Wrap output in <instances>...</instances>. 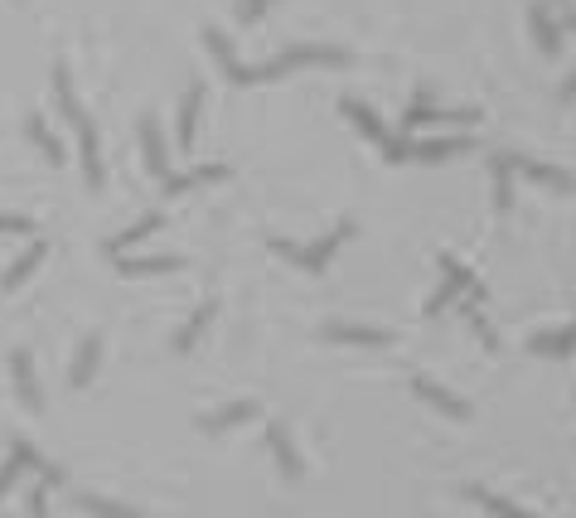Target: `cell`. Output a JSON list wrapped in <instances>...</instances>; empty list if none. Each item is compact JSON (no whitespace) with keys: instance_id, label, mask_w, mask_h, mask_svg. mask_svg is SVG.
<instances>
[{"instance_id":"2e32d148","label":"cell","mask_w":576,"mask_h":518,"mask_svg":"<svg viewBox=\"0 0 576 518\" xmlns=\"http://www.w3.org/2000/svg\"><path fill=\"white\" fill-rule=\"evenodd\" d=\"M78 504L88 513H97V518H140L136 509H126V504H117V499H102V494H78Z\"/></svg>"},{"instance_id":"8fae6325","label":"cell","mask_w":576,"mask_h":518,"mask_svg":"<svg viewBox=\"0 0 576 518\" xmlns=\"http://www.w3.org/2000/svg\"><path fill=\"white\" fill-rule=\"evenodd\" d=\"M199 107H204V88L194 82V88L185 92V107H179V146H194V126H199Z\"/></svg>"},{"instance_id":"4dcf8cb0","label":"cell","mask_w":576,"mask_h":518,"mask_svg":"<svg viewBox=\"0 0 576 518\" xmlns=\"http://www.w3.org/2000/svg\"><path fill=\"white\" fill-rule=\"evenodd\" d=\"M552 5H562V0H552Z\"/></svg>"},{"instance_id":"ffe728a7","label":"cell","mask_w":576,"mask_h":518,"mask_svg":"<svg viewBox=\"0 0 576 518\" xmlns=\"http://www.w3.org/2000/svg\"><path fill=\"white\" fill-rule=\"evenodd\" d=\"M509 175H514V156H504L499 165H494V194H499V214H509V204H514V189H509Z\"/></svg>"},{"instance_id":"9c48e42d","label":"cell","mask_w":576,"mask_h":518,"mask_svg":"<svg viewBox=\"0 0 576 518\" xmlns=\"http://www.w3.org/2000/svg\"><path fill=\"white\" fill-rule=\"evenodd\" d=\"M140 141H146V165H150V175L165 179L170 175V160H165V146H160V131H156V121H140Z\"/></svg>"},{"instance_id":"5bb4252c","label":"cell","mask_w":576,"mask_h":518,"mask_svg":"<svg viewBox=\"0 0 576 518\" xmlns=\"http://www.w3.org/2000/svg\"><path fill=\"white\" fill-rule=\"evenodd\" d=\"M208 179H228V165H208V170H189V175H165V189L185 194L194 185H208Z\"/></svg>"},{"instance_id":"484cf974","label":"cell","mask_w":576,"mask_h":518,"mask_svg":"<svg viewBox=\"0 0 576 518\" xmlns=\"http://www.w3.org/2000/svg\"><path fill=\"white\" fill-rule=\"evenodd\" d=\"M266 5H272V0H243V5H237V15H243V20L252 24V20H257L262 10H266Z\"/></svg>"},{"instance_id":"30bf717a","label":"cell","mask_w":576,"mask_h":518,"mask_svg":"<svg viewBox=\"0 0 576 518\" xmlns=\"http://www.w3.org/2000/svg\"><path fill=\"white\" fill-rule=\"evenodd\" d=\"M528 24H533V39H538V49H542V53H557V49H562V24L547 20V5H533Z\"/></svg>"},{"instance_id":"6da1fadb","label":"cell","mask_w":576,"mask_h":518,"mask_svg":"<svg viewBox=\"0 0 576 518\" xmlns=\"http://www.w3.org/2000/svg\"><path fill=\"white\" fill-rule=\"evenodd\" d=\"M208 49L218 53V63L228 68V78L233 82H266V78H286L291 68H301V63H349V53L344 49H315V44H305V49H291V53H281V59H266L262 68H243V63H233V49H228V39H223L218 30H208Z\"/></svg>"},{"instance_id":"ac0fdd59","label":"cell","mask_w":576,"mask_h":518,"mask_svg":"<svg viewBox=\"0 0 576 518\" xmlns=\"http://www.w3.org/2000/svg\"><path fill=\"white\" fill-rule=\"evenodd\" d=\"M10 363H15V378H20V398H24V408H39V388H34V369H30V354H24V349H20V354L10 359Z\"/></svg>"},{"instance_id":"52a82bcc","label":"cell","mask_w":576,"mask_h":518,"mask_svg":"<svg viewBox=\"0 0 576 518\" xmlns=\"http://www.w3.org/2000/svg\"><path fill=\"white\" fill-rule=\"evenodd\" d=\"M97 359H102V334H88V340L78 344V359H73V388H88L92 383Z\"/></svg>"},{"instance_id":"7402d4cb","label":"cell","mask_w":576,"mask_h":518,"mask_svg":"<svg viewBox=\"0 0 576 518\" xmlns=\"http://www.w3.org/2000/svg\"><path fill=\"white\" fill-rule=\"evenodd\" d=\"M39 257H44V247H30V252H24V257L15 262V272H5V291H10V286H20V282H24V276H30V272H34V262H39Z\"/></svg>"},{"instance_id":"4316f807","label":"cell","mask_w":576,"mask_h":518,"mask_svg":"<svg viewBox=\"0 0 576 518\" xmlns=\"http://www.w3.org/2000/svg\"><path fill=\"white\" fill-rule=\"evenodd\" d=\"M34 223L30 218H0V233H30Z\"/></svg>"},{"instance_id":"7a4b0ae2","label":"cell","mask_w":576,"mask_h":518,"mask_svg":"<svg viewBox=\"0 0 576 518\" xmlns=\"http://www.w3.org/2000/svg\"><path fill=\"white\" fill-rule=\"evenodd\" d=\"M53 88H59V102H63L68 121H73V131H78V141H82V170H88V185L102 189V156H97V131H92V121L82 117V107H78V97H73V82H68V68H59V73H53Z\"/></svg>"},{"instance_id":"7c38bea8","label":"cell","mask_w":576,"mask_h":518,"mask_svg":"<svg viewBox=\"0 0 576 518\" xmlns=\"http://www.w3.org/2000/svg\"><path fill=\"white\" fill-rule=\"evenodd\" d=\"M533 354H557V359H567L571 349H576V325H567V330H557V334H533Z\"/></svg>"},{"instance_id":"603a6c76","label":"cell","mask_w":576,"mask_h":518,"mask_svg":"<svg viewBox=\"0 0 576 518\" xmlns=\"http://www.w3.org/2000/svg\"><path fill=\"white\" fill-rule=\"evenodd\" d=\"M156 223H160V218H140V223H136V228H126L121 237H111V243H107V252H121L126 243H140V237H146L150 228H156Z\"/></svg>"},{"instance_id":"3957f363","label":"cell","mask_w":576,"mask_h":518,"mask_svg":"<svg viewBox=\"0 0 576 518\" xmlns=\"http://www.w3.org/2000/svg\"><path fill=\"white\" fill-rule=\"evenodd\" d=\"M349 233H354V223L344 218L340 228H334V233L325 237V243H315V247H296V243H281V237H276L272 247H276V252H286L291 262H301V272H325V267H330V257L349 243Z\"/></svg>"},{"instance_id":"8992f818","label":"cell","mask_w":576,"mask_h":518,"mask_svg":"<svg viewBox=\"0 0 576 518\" xmlns=\"http://www.w3.org/2000/svg\"><path fill=\"white\" fill-rule=\"evenodd\" d=\"M325 340H340V344H373V349H383V344H392V330H369V325H330V330H325Z\"/></svg>"},{"instance_id":"cb8c5ba5","label":"cell","mask_w":576,"mask_h":518,"mask_svg":"<svg viewBox=\"0 0 576 518\" xmlns=\"http://www.w3.org/2000/svg\"><path fill=\"white\" fill-rule=\"evenodd\" d=\"M30 136H34V141H39V150H44V156H49L53 165H59V160H63V156H59V141H53V136L44 131V121H39V117L30 121Z\"/></svg>"},{"instance_id":"4fadbf2b","label":"cell","mask_w":576,"mask_h":518,"mask_svg":"<svg viewBox=\"0 0 576 518\" xmlns=\"http://www.w3.org/2000/svg\"><path fill=\"white\" fill-rule=\"evenodd\" d=\"M344 117H349V121H354V126H359V131H363V136H373V141H378V146H383V141H388V131H383V121H378V117H373V111H369V107H363V102H354V97H344Z\"/></svg>"},{"instance_id":"d4e9b609","label":"cell","mask_w":576,"mask_h":518,"mask_svg":"<svg viewBox=\"0 0 576 518\" xmlns=\"http://www.w3.org/2000/svg\"><path fill=\"white\" fill-rule=\"evenodd\" d=\"M470 499H485V504H489V513H499V518H528L523 509H514V504H504V499H494V494H485V489H470Z\"/></svg>"},{"instance_id":"d6986e66","label":"cell","mask_w":576,"mask_h":518,"mask_svg":"<svg viewBox=\"0 0 576 518\" xmlns=\"http://www.w3.org/2000/svg\"><path fill=\"white\" fill-rule=\"evenodd\" d=\"M185 267L179 257H146V262H121V276H156V272H175Z\"/></svg>"},{"instance_id":"9a60e30c","label":"cell","mask_w":576,"mask_h":518,"mask_svg":"<svg viewBox=\"0 0 576 518\" xmlns=\"http://www.w3.org/2000/svg\"><path fill=\"white\" fill-rule=\"evenodd\" d=\"M214 311H218V301H204L199 311H194V320H189L185 330H179V340H175V349H179V354H189V349H194V340H199V334L208 330V320H214Z\"/></svg>"},{"instance_id":"277c9868","label":"cell","mask_w":576,"mask_h":518,"mask_svg":"<svg viewBox=\"0 0 576 518\" xmlns=\"http://www.w3.org/2000/svg\"><path fill=\"white\" fill-rule=\"evenodd\" d=\"M266 441H272V456H276V465L286 470V480H301V475H305V460H301L296 446H291V431L281 427V422H272V427H266Z\"/></svg>"},{"instance_id":"44dd1931","label":"cell","mask_w":576,"mask_h":518,"mask_svg":"<svg viewBox=\"0 0 576 518\" xmlns=\"http://www.w3.org/2000/svg\"><path fill=\"white\" fill-rule=\"evenodd\" d=\"M518 165H523V170L533 175V179H542V185H557V189H576V179L567 175V170H547V165H528V160H518Z\"/></svg>"},{"instance_id":"83f0119b","label":"cell","mask_w":576,"mask_h":518,"mask_svg":"<svg viewBox=\"0 0 576 518\" xmlns=\"http://www.w3.org/2000/svg\"><path fill=\"white\" fill-rule=\"evenodd\" d=\"M557 97H562V102H576V68H571V78L557 88Z\"/></svg>"},{"instance_id":"e0dca14e","label":"cell","mask_w":576,"mask_h":518,"mask_svg":"<svg viewBox=\"0 0 576 518\" xmlns=\"http://www.w3.org/2000/svg\"><path fill=\"white\" fill-rule=\"evenodd\" d=\"M466 146H470L466 136H456V141H417L412 156H417V160H451L456 150H466Z\"/></svg>"},{"instance_id":"f1b7e54d","label":"cell","mask_w":576,"mask_h":518,"mask_svg":"<svg viewBox=\"0 0 576 518\" xmlns=\"http://www.w3.org/2000/svg\"><path fill=\"white\" fill-rule=\"evenodd\" d=\"M30 518H44V489H34V494H30Z\"/></svg>"},{"instance_id":"f546056e","label":"cell","mask_w":576,"mask_h":518,"mask_svg":"<svg viewBox=\"0 0 576 518\" xmlns=\"http://www.w3.org/2000/svg\"><path fill=\"white\" fill-rule=\"evenodd\" d=\"M562 30H576V10H571V15H567V24H562Z\"/></svg>"},{"instance_id":"5b68a950","label":"cell","mask_w":576,"mask_h":518,"mask_svg":"<svg viewBox=\"0 0 576 518\" xmlns=\"http://www.w3.org/2000/svg\"><path fill=\"white\" fill-rule=\"evenodd\" d=\"M412 388H417V398L421 402H431V408H441L446 417H456V422H466L470 417V402H460V398H451L441 383H431V378H412Z\"/></svg>"},{"instance_id":"ba28073f","label":"cell","mask_w":576,"mask_h":518,"mask_svg":"<svg viewBox=\"0 0 576 518\" xmlns=\"http://www.w3.org/2000/svg\"><path fill=\"white\" fill-rule=\"evenodd\" d=\"M247 417H257V402H228V408L199 417V427H204V431H228V427H237V422H247Z\"/></svg>"}]
</instances>
